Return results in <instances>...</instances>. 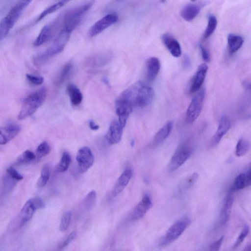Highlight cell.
Returning <instances> with one entry per match:
<instances>
[{"label": "cell", "instance_id": "6da1fadb", "mask_svg": "<svg viewBox=\"0 0 251 251\" xmlns=\"http://www.w3.org/2000/svg\"><path fill=\"white\" fill-rule=\"evenodd\" d=\"M47 90L43 87L27 96L23 101L22 106L18 115L22 120L32 115L44 103Z\"/></svg>", "mask_w": 251, "mask_h": 251}, {"label": "cell", "instance_id": "7a4b0ae2", "mask_svg": "<svg viewBox=\"0 0 251 251\" xmlns=\"http://www.w3.org/2000/svg\"><path fill=\"white\" fill-rule=\"evenodd\" d=\"M130 96L133 106L144 107L150 104L154 97L153 89L138 81L130 87Z\"/></svg>", "mask_w": 251, "mask_h": 251}, {"label": "cell", "instance_id": "3957f363", "mask_svg": "<svg viewBox=\"0 0 251 251\" xmlns=\"http://www.w3.org/2000/svg\"><path fill=\"white\" fill-rule=\"evenodd\" d=\"M93 4V2L90 0L66 12L62 17L61 29L72 33L79 25L83 15Z\"/></svg>", "mask_w": 251, "mask_h": 251}, {"label": "cell", "instance_id": "277c9868", "mask_svg": "<svg viewBox=\"0 0 251 251\" xmlns=\"http://www.w3.org/2000/svg\"><path fill=\"white\" fill-rule=\"evenodd\" d=\"M71 33L69 31L61 29L52 45L46 51L35 57L34 64L36 65H40L51 57L61 52L68 42Z\"/></svg>", "mask_w": 251, "mask_h": 251}, {"label": "cell", "instance_id": "5b68a950", "mask_svg": "<svg viewBox=\"0 0 251 251\" xmlns=\"http://www.w3.org/2000/svg\"><path fill=\"white\" fill-rule=\"evenodd\" d=\"M191 220L183 217L175 222L160 239L159 246L166 247L177 240L191 224Z\"/></svg>", "mask_w": 251, "mask_h": 251}, {"label": "cell", "instance_id": "8992f818", "mask_svg": "<svg viewBox=\"0 0 251 251\" xmlns=\"http://www.w3.org/2000/svg\"><path fill=\"white\" fill-rule=\"evenodd\" d=\"M192 99L186 111V120L188 123H193L200 115L203 106L205 90L203 88L198 91Z\"/></svg>", "mask_w": 251, "mask_h": 251}, {"label": "cell", "instance_id": "52a82bcc", "mask_svg": "<svg viewBox=\"0 0 251 251\" xmlns=\"http://www.w3.org/2000/svg\"><path fill=\"white\" fill-rule=\"evenodd\" d=\"M192 152V148L190 145H181L176 149L170 159L168 166L169 171L173 172L182 166L190 156Z\"/></svg>", "mask_w": 251, "mask_h": 251}, {"label": "cell", "instance_id": "ba28073f", "mask_svg": "<svg viewBox=\"0 0 251 251\" xmlns=\"http://www.w3.org/2000/svg\"><path fill=\"white\" fill-rule=\"evenodd\" d=\"M76 160L79 171L81 173H84L92 166L94 162V157L88 147H83L78 151Z\"/></svg>", "mask_w": 251, "mask_h": 251}, {"label": "cell", "instance_id": "9c48e42d", "mask_svg": "<svg viewBox=\"0 0 251 251\" xmlns=\"http://www.w3.org/2000/svg\"><path fill=\"white\" fill-rule=\"evenodd\" d=\"M118 20L115 14H109L95 23L88 31V35L93 37L102 32L105 29L116 23Z\"/></svg>", "mask_w": 251, "mask_h": 251}, {"label": "cell", "instance_id": "30bf717a", "mask_svg": "<svg viewBox=\"0 0 251 251\" xmlns=\"http://www.w3.org/2000/svg\"><path fill=\"white\" fill-rule=\"evenodd\" d=\"M61 17L57 19L51 24L44 26L35 40L33 45L39 47L49 41L53 36L55 29L59 24H61Z\"/></svg>", "mask_w": 251, "mask_h": 251}, {"label": "cell", "instance_id": "8fae6325", "mask_svg": "<svg viewBox=\"0 0 251 251\" xmlns=\"http://www.w3.org/2000/svg\"><path fill=\"white\" fill-rule=\"evenodd\" d=\"M116 112L118 117V122L124 127L127 118L132 110V106L127 101L118 98L116 100Z\"/></svg>", "mask_w": 251, "mask_h": 251}, {"label": "cell", "instance_id": "7c38bea8", "mask_svg": "<svg viewBox=\"0 0 251 251\" xmlns=\"http://www.w3.org/2000/svg\"><path fill=\"white\" fill-rule=\"evenodd\" d=\"M230 126L231 122L228 117L226 115L222 116L217 129L210 141L209 147L211 148L218 144L223 136L228 131Z\"/></svg>", "mask_w": 251, "mask_h": 251}, {"label": "cell", "instance_id": "4fadbf2b", "mask_svg": "<svg viewBox=\"0 0 251 251\" xmlns=\"http://www.w3.org/2000/svg\"><path fill=\"white\" fill-rule=\"evenodd\" d=\"M207 70L208 67L206 64L202 63L199 66L190 83V93H194L200 90L204 81Z\"/></svg>", "mask_w": 251, "mask_h": 251}, {"label": "cell", "instance_id": "5bb4252c", "mask_svg": "<svg viewBox=\"0 0 251 251\" xmlns=\"http://www.w3.org/2000/svg\"><path fill=\"white\" fill-rule=\"evenodd\" d=\"M151 206L152 201L151 197L148 194H145L133 209L131 213V219L132 220L141 219L146 214Z\"/></svg>", "mask_w": 251, "mask_h": 251}, {"label": "cell", "instance_id": "9a60e30c", "mask_svg": "<svg viewBox=\"0 0 251 251\" xmlns=\"http://www.w3.org/2000/svg\"><path fill=\"white\" fill-rule=\"evenodd\" d=\"M124 127L117 121H113L106 135V139L110 145L118 143L121 140Z\"/></svg>", "mask_w": 251, "mask_h": 251}, {"label": "cell", "instance_id": "2e32d148", "mask_svg": "<svg viewBox=\"0 0 251 251\" xmlns=\"http://www.w3.org/2000/svg\"><path fill=\"white\" fill-rule=\"evenodd\" d=\"M20 130V126L15 124L0 127V145H5L13 139L19 134Z\"/></svg>", "mask_w": 251, "mask_h": 251}, {"label": "cell", "instance_id": "e0dca14e", "mask_svg": "<svg viewBox=\"0 0 251 251\" xmlns=\"http://www.w3.org/2000/svg\"><path fill=\"white\" fill-rule=\"evenodd\" d=\"M162 41L170 51L175 57H178L181 54L180 45L177 40L169 34H164L161 36Z\"/></svg>", "mask_w": 251, "mask_h": 251}, {"label": "cell", "instance_id": "ac0fdd59", "mask_svg": "<svg viewBox=\"0 0 251 251\" xmlns=\"http://www.w3.org/2000/svg\"><path fill=\"white\" fill-rule=\"evenodd\" d=\"M36 210L31 199L27 201L20 212L19 226H21L29 221L32 218Z\"/></svg>", "mask_w": 251, "mask_h": 251}, {"label": "cell", "instance_id": "d6986e66", "mask_svg": "<svg viewBox=\"0 0 251 251\" xmlns=\"http://www.w3.org/2000/svg\"><path fill=\"white\" fill-rule=\"evenodd\" d=\"M233 201L231 194H229L224 199L220 213L219 223L221 225H224L228 221Z\"/></svg>", "mask_w": 251, "mask_h": 251}, {"label": "cell", "instance_id": "ffe728a7", "mask_svg": "<svg viewBox=\"0 0 251 251\" xmlns=\"http://www.w3.org/2000/svg\"><path fill=\"white\" fill-rule=\"evenodd\" d=\"M251 169L250 168L247 172L238 175L234 180L231 189V191H238L250 186L251 182Z\"/></svg>", "mask_w": 251, "mask_h": 251}, {"label": "cell", "instance_id": "44dd1931", "mask_svg": "<svg viewBox=\"0 0 251 251\" xmlns=\"http://www.w3.org/2000/svg\"><path fill=\"white\" fill-rule=\"evenodd\" d=\"M173 126V123L169 121L166 123L155 134L152 145L156 147L161 144L169 136Z\"/></svg>", "mask_w": 251, "mask_h": 251}, {"label": "cell", "instance_id": "7402d4cb", "mask_svg": "<svg viewBox=\"0 0 251 251\" xmlns=\"http://www.w3.org/2000/svg\"><path fill=\"white\" fill-rule=\"evenodd\" d=\"M112 54L111 52L106 51L100 53L89 57L87 61V65L91 67H100L107 64L111 61Z\"/></svg>", "mask_w": 251, "mask_h": 251}, {"label": "cell", "instance_id": "603a6c76", "mask_svg": "<svg viewBox=\"0 0 251 251\" xmlns=\"http://www.w3.org/2000/svg\"><path fill=\"white\" fill-rule=\"evenodd\" d=\"M132 172L129 169H126L119 176L116 182L112 194L114 196H117L120 194L125 187L128 184L131 176Z\"/></svg>", "mask_w": 251, "mask_h": 251}, {"label": "cell", "instance_id": "cb8c5ba5", "mask_svg": "<svg viewBox=\"0 0 251 251\" xmlns=\"http://www.w3.org/2000/svg\"><path fill=\"white\" fill-rule=\"evenodd\" d=\"M160 68V61L157 58L151 57L148 59L146 62L147 78L149 81H152L156 78Z\"/></svg>", "mask_w": 251, "mask_h": 251}, {"label": "cell", "instance_id": "d4e9b609", "mask_svg": "<svg viewBox=\"0 0 251 251\" xmlns=\"http://www.w3.org/2000/svg\"><path fill=\"white\" fill-rule=\"evenodd\" d=\"M200 11L199 5L194 4H188L181 10L180 15L182 18L187 22L194 19Z\"/></svg>", "mask_w": 251, "mask_h": 251}, {"label": "cell", "instance_id": "484cf974", "mask_svg": "<svg viewBox=\"0 0 251 251\" xmlns=\"http://www.w3.org/2000/svg\"><path fill=\"white\" fill-rule=\"evenodd\" d=\"M67 92L73 105L76 106L80 104L83 99L82 94L75 84H69L67 86Z\"/></svg>", "mask_w": 251, "mask_h": 251}, {"label": "cell", "instance_id": "4316f807", "mask_svg": "<svg viewBox=\"0 0 251 251\" xmlns=\"http://www.w3.org/2000/svg\"><path fill=\"white\" fill-rule=\"evenodd\" d=\"M244 40L242 37L235 34H229L227 36L229 52L232 54L238 50L242 46Z\"/></svg>", "mask_w": 251, "mask_h": 251}, {"label": "cell", "instance_id": "83f0119b", "mask_svg": "<svg viewBox=\"0 0 251 251\" xmlns=\"http://www.w3.org/2000/svg\"><path fill=\"white\" fill-rule=\"evenodd\" d=\"M198 177L199 176L197 173H194L187 176L178 185L177 187L178 193L182 194L187 191L197 182Z\"/></svg>", "mask_w": 251, "mask_h": 251}, {"label": "cell", "instance_id": "f1b7e54d", "mask_svg": "<svg viewBox=\"0 0 251 251\" xmlns=\"http://www.w3.org/2000/svg\"><path fill=\"white\" fill-rule=\"evenodd\" d=\"M71 162V157L70 154L68 152H64L59 162L56 167V171L58 173H63L66 171Z\"/></svg>", "mask_w": 251, "mask_h": 251}, {"label": "cell", "instance_id": "f546056e", "mask_svg": "<svg viewBox=\"0 0 251 251\" xmlns=\"http://www.w3.org/2000/svg\"><path fill=\"white\" fill-rule=\"evenodd\" d=\"M250 143L244 138H240L236 145L235 148V155L237 157H241L247 153L250 149Z\"/></svg>", "mask_w": 251, "mask_h": 251}, {"label": "cell", "instance_id": "4dcf8cb0", "mask_svg": "<svg viewBox=\"0 0 251 251\" xmlns=\"http://www.w3.org/2000/svg\"><path fill=\"white\" fill-rule=\"evenodd\" d=\"M217 25V20L214 15H210L208 17V24L203 35V38L207 39L214 33Z\"/></svg>", "mask_w": 251, "mask_h": 251}, {"label": "cell", "instance_id": "1f68e13d", "mask_svg": "<svg viewBox=\"0 0 251 251\" xmlns=\"http://www.w3.org/2000/svg\"><path fill=\"white\" fill-rule=\"evenodd\" d=\"M72 67L71 62H68L63 66L55 80V84L57 85H59L64 82L70 73Z\"/></svg>", "mask_w": 251, "mask_h": 251}, {"label": "cell", "instance_id": "d6a6232c", "mask_svg": "<svg viewBox=\"0 0 251 251\" xmlns=\"http://www.w3.org/2000/svg\"><path fill=\"white\" fill-rule=\"evenodd\" d=\"M68 1L65 0H60L57 2L50 6L43 11L37 18V21H40L47 15L52 13L59 9L61 7L65 5Z\"/></svg>", "mask_w": 251, "mask_h": 251}, {"label": "cell", "instance_id": "836d02e7", "mask_svg": "<svg viewBox=\"0 0 251 251\" xmlns=\"http://www.w3.org/2000/svg\"><path fill=\"white\" fill-rule=\"evenodd\" d=\"M50 176V171L49 166L45 165L41 171V175L39 178L37 186L40 188L44 186L48 182Z\"/></svg>", "mask_w": 251, "mask_h": 251}, {"label": "cell", "instance_id": "e575fe53", "mask_svg": "<svg viewBox=\"0 0 251 251\" xmlns=\"http://www.w3.org/2000/svg\"><path fill=\"white\" fill-rule=\"evenodd\" d=\"M36 158L35 154L29 150L25 151L21 154L17 160L16 163L23 164L31 162Z\"/></svg>", "mask_w": 251, "mask_h": 251}, {"label": "cell", "instance_id": "d590c367", "mask_svg": "<svg viewBox=\"0 0 251 251\" xmlns=\"http://www.w3.org/2000/svg\"><path fill=\"white\" fill-rule=\"evenodd\" d=\"M96 199V193L94 190L90 191L84 200V206L87 210H91L94 206Z\"/></svg>", "mask_w": 251, "mask_h": 251}, {"label": "cell", "instance_id": "8d00e7d4", "mask_svg": "<svg viewBox=\"0 0 251 251\" xmlns=\"http://www.w3.org/2000/svg\"><path fill=\"white\" fill-rule=\"evenodd\" d=\"M250 231V227L248 225H245L241 231L240 234L237 237L236 241L232 246V249H237L245 240V238L248 236Z\"/></svg>", "mask_w": 251, "mask_h": 251}, {"label": "cell", "instance_id": "74e56055", "mask_svg": "<svg viewBox=\"0 0 251 251\" xmlns=\"http://www.w3.org/2000/svg\"><path fill=\"white\" fill-rule=\"evenodd\" d=\"M71 216L70 211L66 212L63 215L59 226V230L61 231H64L67 229L71 220Z\"/></svg>", "mask_w": 251, "mask_h": 251}, {"label": "cell", "instance_id": "f35d334b", "mask_svg": "<svg viewBox=\"0 0 251 251\" xmlns=\"http://www.w3.org/2000/svg\"><path fill=\"white\" fill-rule=\"evenodd\" d=\"M50 147L46 142L41 143L37 147L36 153L39 157H44L49 153Z\"/></svg>", "mask_w": 251, "mask_h": 251}, {"label": "cell", "instance_id": "ab89813d", "mask_svg": "<svg viewBox=\"0 0 251 251\" xmlns=\"http://www.w3.org/2000/svg\"><path fill=\"white\" fill-rule=\"evenodd\" d=\"M6 172L9 177L15 180L20 181L24 178L23 176L12 167H8Z\"/></svg>", "mask_w": 251, "mask_h": 251}, {"label": "cell", "instance_id": "60d3db41", "mask_svg": "<svg viewBox=\"0 0 251 251\" xmlns=\"http://www.w3.org/2000/svg\"><path fill=\"white\" fill-rule=\"evenodd\" d=\"M26 76L28 80L35 85H40L44 81V78L41 76H36L30 74H26Z\"/></svg>", "mask_w": 251, "mask_h": 251}, {"label": "cell", "instance_id": "b9f144b4", "mask_svg": "<svg viewBox=\"0 0 251 251\" xmlns=\"http://www.w3.org/2000/svg\"><path fill=\"white\" fill-rule=\"evenodd\" d=\"M224 239V236H221L217 241L212 243L209 246V250L212 251H218L220 250Z\"/></svg>", "mask_w": 251, "mask_h": 251}, {"label": "cell", "instance_id": "7bdbcfd3", "mask_svg": "<svg viewBox=\"0 0 251 251\" xmlns=\"http://www.w3.org/2000/svg\"><path fill=\"white\" fill-rule=\"evenodd\" d=\"M199 47L203 60L206 62H209L210 60V55L208 50L201 44H200Z\"/></svg>", "mask_w": 251, "mask_h": 251}, {"label": "cell", "instance_id": "ee69618b", "mask_svg": "<svg viewBox=\"0 0 251 251\" xmlns=\"http://www.w3.org/2000/svg\"><path fill=\"white\" fill-rule=\"evenodd\" d=\"M76 233L75 231L72 232L66 238L60 246V248H64L69 245L75 238Z\"/></svg>", "mask_w": 251, "mask_h": 251}, {"label": "cell", "instance_id": "f6af8a7d", "mask_svg": "<svg viewBox=\"0 0 251 251\" xmlns=\"http://www.w3.org/2000/svg\"><path fill=\"white\" fill-rule=\"evenodd\" d=\"M31 200L36 209L44 207V202L40 197L32 198Z\"/></svg>", "mask_w": 251, "mask_h": 251}, {"label": "cell", "instance_id": "bcb514c9", "mask_svg": "<svg viewBox=\"0 0 251 251\" xmlns=\"http://www.w3.org/2000/svg\"><path fill=\"white\" fill-rule=\"evenodd\" d=\"M182 65L184 68L188 69L191 65V60L189 56L186 54L184 56L182 60Z\"/></svg>", "mask_w": 251, "mask_h": 251}, {"label": "cell", "instance_id": "7dc6e473", "mask_svg": "<svg viewBox=\"0 0 251 251\" xmlns=\"http://www.w3.org/2000/svg\"><path fill=\"white\" fill-rule=\"evenodd\" d=\"M89 126L92 130H96L99 128V126L96 125L93 120L89 121Z\"/></svg>", "mask_w": 251, "mask_h": 251}, {"label": "cell", "instance_id": "c3c4849f", "mask_svg": "<svg viewBox=\"0 0 251 251\" xmlns=\"http://www.w3.org/2000/svg\"><path fill=\"white\" fill-rule=\"evenodd\" d=\"M243 85L244 86V87L246 89H248V90H250V89H251V84H250V82H249L248 81H243Z\"/></svg>", "mask_w": 251, "mask_h": 251}, {"label": "cell", "instance_id": "681fc988", "mask_svg": "<svg viewBox=\"0 0 251 251\" xmlns=\"http://www.w3.org/2000/svg\"><path fill=\"white\" fill-rule=\"evenodd\" d=\"M251 249V245L249 244H248L245 248V249H244V251H250Z\"/></svg>", "mask_w": 251, "mask_h": 251}, {"label": "cell", "instance_id": "f907efd6", "mask_svg": "<svg viewBox=\"0 0 251 251\" xmlns=\"http://www.w3.org/2000/svg\"><path fill=\"white\" fill-rule=\"evenodd\" d=\"M102 80L104 83H105L107 85L109 84L108 80L107 79V77H103Z\"/></svg>", "mask_w": 251, "mask_h": 251}, {"label": "cell", "instance_id": "816d5d0a", "mask_svg": "<svg viewBox=\"0 0 251 251\" xmlns=\"http://www.w3.org/2000/svg\"><path fill=\"white\" fill-rule=\"evenodd\" d=\"M166 0H160L161 3H164L166 1Z\"/></svg>", "mask_w": 251, "mask_h": 251}, {"label": "cell", "instance_id": "f5cc1de1", "mask_svg": "<svg viewBox=\"0 0 251 251\" xmlns=\"http://www.w3.org/2000/svg\"><path fill=\"white\" fill-rule=\"evenodd\" d=\"M192 1H196V0H191Z\"/></svg>", "mask_w": 251, "mask_h": 251}]
</instances>
